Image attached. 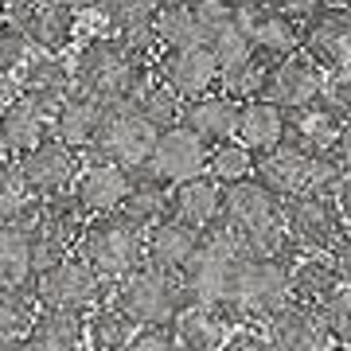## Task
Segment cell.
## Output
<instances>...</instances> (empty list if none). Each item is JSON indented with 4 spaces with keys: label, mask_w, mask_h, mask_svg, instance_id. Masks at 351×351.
<instances>
[{
    "label": "cell",
    "mask_w": 351,
    "mask_h": 351,
    "mask_svg": "<svg viewBox=\"0 0 351 351\" xmlns=\"http://www.w3.org/2000/svg\"><path fill=\"white\" fill-rule=\"evenodd\" d=\"M242 262V246L234 239V230L219 219L211 230H203V246L195 254V262L184 269V289H188L191 304H219L230 297V281Z\"/></svg>",
    "instance_id": "52a82bcc"
},
{
    "label": "cell",
    "mask_w": 351,
    "mask_h": 351,
    "mask_svg": "<svg viewBox=\"0 0 351 351\" xmlns=\"http://www.w3.org/2000/svg\"><path fill=\"white\" fill-rule=\"evenodd\" d=\"M129 180H133V172L117 168V164L86 160L71 195H75V203L82 207L86 219H94V215H117L129 195Z\"/></svg>",
    "instance_id": "ac0fdd59"
},
{
    "label": "cell",
    "mask_w": 351,
    "mask_h": 351,
    "mask_svg": "<svg viewBox=\"0 0 351 351\" xmlns=\"http://www.w3.org/2000/svg\"><path fill=\"white\" fill-rule=\"evenodd\" d=\"M230 8H234L239 20H254L258 12H269V8H265V0H230Z\"/></svg>",
    "instance_id": "681fc988"
},
{
    "label": "cell",
    "mask_w": 351,
    "mask_h": 351,
    "mask_svg": "<svg viewBox=\"0 0 351 351\" xmlns=\"http://www.w3.org/2000/svg\"><path fill=\"white\" fill-rule=\"evenodd\" d=\"M262 336L269 339L274 351H324L328 348L324 316L316 308H304V304H293V301L265 320Z\"/></svg>",
    "instance_id": "ffe728a7"
},
{
    "label": "cell",
    "mask_w": 351,
    "mask_h": 351,
    "mask_svg": "<svg viewBox=\"0 0 351 351\" xmlns=\"http://www.w3.org/2000/svg\"><path fill=\"white\" fill-rule=\"evenodd\" d=\"M239 145L254 152V156H265V152L281 149L289 141V113L281 106H274L269 98H254L239 106V133H234Z\"/></svg>",
    "instance_id": "cb8c5ba5"
},
{
    "label": "cell",
    "mask_w": 351,
    "mask_h": 351,
    "mask_svg": "<svg viewBox=\"0 0 351 351\" xmlns=\"http://www.w3.org/2000/svg\"><path fill=\"white\" fill-rule=\"evenodd\" d=\"M8 20V0H0V24Z\"/></svg>",
    "instance_id": "11a10c76"
},
{
    "label": "cell",
    "mask_w": 351,
    "mask_h": 351,
    "mask_svg": "<svg viewBox=\"0 0 351 351\" xmlns=\"http://www.w3.org/2000/svg\"><path fill=\"white\" fill-rule=\"evenodd\" d=\"M254 164H258V156L246 145H239V141H223V145L207 149V176L215 184H223V188L254 180Z\"/></svg>",
    "instance_id": "74e56055"
},
{
    "label": "cell",
    "mask_w": 351,
    "mask_h": 351,
    "mask_svg": "<svg viewBox=\"0 0 351 351\" xmlns=\"http://www.w3.org/2000/svg\"><path fill=\"white\" fill-rule=\"evenodd\" d=\"M125 351H180V343H176L172 328H141L137 336L129 339Z\"/></svg>",
    "instance_id": "ee69618b"
},
{
    "label": "cell",
    "mask_w": 351,
    "mask_h": 351,
    "mask_svg": "<svg viewBox=\"0 0 351 351\" xmlns=\"http://www.w3.org/2000/svg\"><path fill=\"white\" fill-rule=\"evenodd\" d=\"M16 94L27 98L43 117H55L71 94H75V66L63 55H32L24 63V71L16 75Z\"/></svg>",
    "instance_id": "9a60e30c"
},
{
    "label": "cell",
    "mask_w": 351,
    "mask_h": 351,
    "mask_svg": "<svg viewBox=\"0 0 351 351\" xmlns=\"http://www.w3.org/2000/svg\"><path fill=\"white\" fill-rule=\"evenodd\" d=\"M152 75L160 78L180 101H195V98H203V94H215V90H219V59H215V51L207 47V43H199V47L160 51Z\"/></svg>",
    "instance_id": "7c38bea8"
},
{
    "label": "cell",
    "mask_w": 351,
    "mask_h": 351,
    "mask_svg": "<svg viewBox=\"0 0 351 351\" xmlns=\"http://www.w3.org/2000/svg\"><path fill=\"white\" fill-rule=\"evenodd\" d=\"M39 316V301L32 289H0V343L32 336Z\"/></svg>",
    "instance_id": "d590c367"
},
{
    "label": "cell",
    "mask_w": 351,
    "mask_h": 351,
    "mask_svg": "<svg viewBox=\"0 0 351 351\" xmlns=\"http://www.w3.org/2000/svg\"><path fill=\"white\" fill-rule=\"evenodd\" d=\"M223 203H226V188L215 184L211 176L203 172L195 180H184V184L172 188V195H168V215L203 234V230H211L223 219Z\"/></svg>",
    "instance_id": "44dd1931"
},
{
    "label": "cell",
    "mask_w": 351,
    "mask_h": 351,
    "mask_svg": "<svg viewBox=\"0 0 351 351\" xmlns=\"http://www.w3.org/2000/svg\"><path fill=\"white\" fill-rule=\"evenodd\" d=\"M223 351H274V348H269V339H265L258 328H242V332H234V336L223 343Z\"/></svg>",
    "instance_id": "bcb514c9"
},
{
    "label": "cell",
    "mask_w": 351,
    "mask_h": 351,
    "mask_svg": "<svg viewBox=\"0 0 351 351\" xmlns=\"http://www.w3.org/2000/svg\"><path fill=\"white\" fill-rule=\"evenodd\" d=\"M16 164H20V176H24V184L32 188V195L43 203V199H63V195H71L86 160L71 145L47 137V141H39L32 152H24Z\"/></svg>",
    "instance_id": "8fae6325"
},
{
    "label": "cell",
    "mask_w": 351,
    "mask_h": 351,
    "mask_svg": "<svg viewBox=\"0 0 351 351\" xmlns=\"http://www.w3.org/2000/svg\"><path fill=\"white\" fill-rule=\"evenodd\" d=\"M285 234L304 258H324L348 239V223L332 191H308L285 199Z\"/></svg>",
    "instance_id": "ba28073f"
},
{
    "label": "cell",
    "mask_w": 351,
    "mask_h": 351,
    "mask_svg": "<svg viewBox=\"0 0 351 351\" xmlns=\"http://www.w3.org/2000/svg\"><path fill=\"white\" fill-rule=\"evenodd\" d=\"M293 262L297 258H254V254H242L234 281H230V297L211 304L230 336L242 332V328L265 324L277 308H285L293 301L289 297V269H293Z\"/></svg>",
    "instance_id": "6da1fadb"
},
{
    "label": "cell",
    "mask_w": 351,
    "mask_h": 351,
    "mask_svg": "<svg viewBox=\"0 0 351 351\" xmlns=\"http://www.w3.org/2000/svg\"><path fill=\"white\" fill-rule=\"evenodd\" d=\"M188 4H203V0H188Z\"/></svg>",
    "instance_id": "91938a15"
},
{
    "label": "cell",
    "mask_w": 351,
    "mask_h": 351,
    "mask_svg": "<svg viewBox=\"0 0 351 351\" xmlns=\"http://www.w3.org/2000/svg\"><path fill=\"white\" fill-rule=\"evenodd\" d=\"M66 8L75 16H82V12H101V0H63Z\"/></svg>",
    "instance_id": "816d5d0a"
},
{
    "label": "cell",
    "mask_w": 351,
    "mask_h": 351,
    "mask_svg": "<svg viewBox=\"0 0 351 351\" xmlns=\"http://www.w3.org/2000/svg\"><path fill=\"white\" fill-rule=\"evenodd\" d=\"M8 82H12V78H8V75H0V90H4V86H8Z\"/></svg>",
    "instance_id": "680465c9"
},
{
    "label": "cell",
    "mask_w": 351,
    "mask_h": 351,
    "mask_svg": "<svg viewBox=\"0 0 351 351\" xmlns=\"http://www.w3.org/2000/svg\"><path fill=\"white\" fill-rule=\"evenodd\" d=\"M339 121L336 113L328 110V106H308L301 113H289V145H297V149H308V152H324L336 145L339 137Z\"/></svg>",
    "instance_id": "1f68e13d"
},
{
    "label": "cell",
    "mask_w": 351,
    "mask_h": 351,
    "mask_svg": "<svg viewBox=\"0 0 351 351\" xmlns=\"http://www.w3.org/2000/svg\"><path fill=\"white\" fill-rule=\"evenodd\" d=\"M320 316H324L328 339H332V343H348L351 348V289L348 285L339 289L336 297L320 308Z\"/></svg>",
    "instance_id": "60d3db41"
},
{
    "label": "cell",
    "mask_w": 351,
    "mask_h": 351,
    "mask_svg": "<svg viewBox=\"0 0 351 351\" xmlns=\"http://www.w3.org/2000/svg\"><path fill=\"white\" fill-rule=\"evenodd\" d=\"M336 203H339V211H343V223L351 226V172H348V180L336 188Z\"/></svg>",
    "instance_id": "f907efd6"
},
{
    "label": "cell",
    "mask_w": 351,
    "mask_h": 351,
    "mask_svg": "<svg viewBox=\"0 0 351 351\" xmlns=\"http://www.w3.org/2000/svg\"><path fill=\"white\" fill-rule=\"evenodd\" d=\"M339 289H343V281H339L332 258H304L301 254L293 262V269H289V297H293V304H304V308L320 313Z\"/></svg>",
    "instance_id": "4316f807"
},
{
    "label": "cell",
    "mask_w": 351,
    "mask_h": 351,
    "mask_svg": "<svg viewBox=\"0 0 351 351\" xmlns=\"http://www.w3.org/2000/svg\"><path fill=\"white\" fill-rule=\"evenodd\" d=\"M152 24H156V36H160L164 51L207 43L203 20H199V12H195V4H188V0H160L156 12H152Z\"/></svg>",
    "instance_id": "f1b7e54d"
},
{
    "label": "cell",
    "mask_w": 351,
    "mask_h": 351,
    "mask_svg": "<svg viewBox=\"0 0 351 351\" xmlns=\"http://www.w3.org/2000/svg\"><path fill=\"white\" fill-rule=\"evenodd\" d=\"M78 258L106 281L117 285L121 277H129L137 265H145V230L133 226L125 215H94L82 226L78 239Z\"/></svg>",
    "instance_id": "277c9868"
},
{
    "label": "cell",
    "mask_w": 351,
    "mask_h": 351,
    "mask_svg": "<svg viewBox=\"0 0 351 351\" xmlns=\"http://www.w3.org/2000/svg\"><path fill=\"white\" fill-rule=\"evenodd\" d=\"M101 117H106V106L86 98L82 90H75V94L59 106V113L51 117V137L63 141V145H71L75 152L86 156V149L94 145V137H98V129H101Z\"/></svg>",
    "instance_id": "d4e9b609"
},
{
    "label": "cell",
    "mask_w": 351,
    "mask_h": 351,
    "mask_svg": "<svg viewBox=\"0 0 351 351\" xmlns=\"http://www.w3.org/2000/svg\"><path fill=\"white\" fill-rule=\"evenodd\" d=\"M36 195L20 176V164L0 156V226H20L27 219V211L36 207Z\"/></svg>",
    "instance_id": "8d00e7d4"
},
{
    "label": "cell",
    "mask_w": 351,
    "mask_h": 351,
    "mask_svg": "<svg viewBox=\"0 0 351 351\" xmlns=\"http://www.w3.org/2000/svg\"><path fill=\"white\" fill-rule=\"evenodd\" d=\"M332 152H336L339 164H343V168L351 172V117L343 121V125H339V137H336V145H332Z\"/></svg>",
    "instance_id": "c3c4849f"
},
{
    "label": "cell",
    "mask_w": 351,
    "mask_h": 351,
    "mask_svg": "<svg viewBox=\"0 0 351 351\" xmlns=\"http://www.w3.org/2000/svg\"><path fill=\"white\" fill-rule=\"evenodd\" d=\"M265 71H269V66H265L258 55H250V59H242V63L219 71V90H223L226 98H234L239 106L242 101H254V98L265 94Z\"/></svg>",
    "instance_id": "ab89813d"
},
{
    "label": "cell",
    "mask_w": 351,
    "mask_h": 351,
    "mask_svg": "<svg viewBox=\"0 0 351 351\" xmlns=\"http://www.w3.org/2000/svg\"><path fill=\"white\" fill-rule=\"evenodd\" d=\"M39 265L24 226H0V289H32Z\"/></svg>",
    "instance_id": "4dcf8cb0"
},
{
    "label": "cell",
    "mask_w": 351,
    "mask_h": 351,
    "mask_svg": "<svg viewBox=\"0 0 351 351\" xmlns=\"http://www.w3.org/2000/svg\"><path fill=\"white\" fill-rule=\"evenodd\" d=\"M137 332L141 328L117 304L106 301L86 316V351H125L129 339L137 336Z\"/></svg>",
    "instance_id": "836d02e7"
},
{
    "label": "cell",
    "mask_w": 351,
    "mask_h": 351,
    "mask_svg": "<svg viewBox=\"0 0 351 351\" xmlns=\"http://www.w3.org/2000/svg\"><path fill=\"white\" fill-rule=\"evenodd\" d=\"M301 51L320 71H336L351 63V8L320 4L301 24Z\"/></svg>",
    "instance_id": "4fadbf2b"
},
{
    "label": "cell",
    "mask_w": 351,
    "mask_h": 351,
    "mask_svg": "<svg viewBox=\"0 0 351 351\" xmlns=\"http://www.w3.org/2000/svg\"><path fill=\"white\" fill-rule=\"evenodd\" d=\"M223 223L234 230L242 254L254 258H301L285 234V199H277L258 180H242L226 188Z\"/></svg>",
    "instance_id": "3957f363"
},
{
    "label": "cell",
    "mask_w": 351,
    "mask_h": 351,
    "mask_svg": "<svg viewBox=\"0 0 351 351\" xmlns=\"http://www.w3.org/2000/svg\"><path fill=\"white\" fill-rule=\"evenodd\" d=\"M172 336L180 343V351H223L230 332H226V324L219 320V313L211 304H188L176 316Z\"/></svg>",
    "instance_id": "f546056e"
},
{
    "label": "cell",
    "mask_w": 351,
    "mask_h": 351,
    "mask_svg": "<svg viewBox=\"0 0 351 351\" xmlns=\"http://www.w3.org/2000/svg\"><path fill=\"white\" fill-rule=\"evenodd\" d=\"M39 308H55V313H75V316H90L98 304L110 301L113 285H106L82 258H63L55 265H43L32 281Z\"/></svg>",
    "instance_id": "8992f818"
},
{
    "label": "cell",
    "mask_w": 351,
    "mask_h": 351,
    "mask_svg": "<svg viewBox=\"0 0 351 351\" xmlns=\"http://www.w3.org/2000/svg\"><path fill=\"white\" fill-rule=\"evenodd\" d=\"M324 4H343V8H351V0H324Z\"/></svg>",
    "instance_id": "6f0895ef"
},
{
    "label": "cell",
    "mask_w": 351,
    "mask_h": 351,
    "mask_svg": "<svg viewBox=\"0 0 351 351\" xmlns=\"http://www.w3.org/2000/svg\"><path fill=\"white\" fill-rule=\"evenodd\" d=\"M320 106H328L339 121H348V117H351V63L348 66H336V71H328V75H324Z\"/></svg>",
    "instance_id": "b9f144b4"
},
{
    "label": "cell",
    "mask_w": 351,
    "mask_h": 351,
    "mask_svg": "<svg viewBox=\"0 0 351 351\" xmlns=\"http://www.w3.org/2000/svg\"><path fill=\"white\" fill-rule=\"evenodd\" d=\"M71 66H75V86L86 98L101 101L106 110L129 106V101L137 98V90L152 78V66L133 59L110 32L82 39L75 51V59H71Z\"/></svg>",
    "instance_id": "7a4b0ae2"
},
{
    "label": "cell",
    "mask_w": 351,
    "mask_h": 351,
    "mask_svg": "<svg viewBox=\"0 0 351 351\" xmlns=\"http://www.w3.org/2000/svg\"><path fill=\"white\" fill-rule=\"evenodd\" d=\"M324 351H351V348H348V343H328Z\"/></svg>",
    "instance_id": "9f6ffc18"
},
{
    "label": "cell",
    "mask_w": 351,
    "mask_h": 351,
    "mask_svg": "<svg viewBox=\"0 0 351 351\" xmlns=\"http://www.w3.org/2000/svg\"><path fill=\"white\" fill-rule=\"evenodd\" d=\"M110 36L121 43V47L141 59L145 66H156L160 59V36H156V24H152V16H133V20H121V24H110Z\"/></svg>",
    "instance_id": "f35d334b"
},
{
    "label": "cell",
    "mask_w": 351,
    "mask_h": 351,
    "mask_svg": "<svg viewBox=\"0 0 351 351\" xmlns=\"http://www.w3.org/2000/svg\"><path fill=\"white\" fill-rule=\"evenodd\" d=\"M4 351H47V348H39L32 336H24V339H12V343H4Z\"/></svg>",
    "instance_id": "f5cc1de1"
},
{
    "label": "cell",
    "mask_w": 351,
    "mask_h": 351,
    "mask_svg": "<svg viewBox=\"0 0 351 351\" xmlns=\"http://www.w3.org/2000/svg\"><path fill=\"white\" fill-rule=\"evenodd\" d=\"M32 4H39V0H8V20H16V16L24 12V8H32Z\"/></svg>",
    "instance_id": "db71d44e"
},
{
    "label": "cell",
    "mask_w": 351,
    "mask_h": 351,
    "mask_svg": "<svg viewBox=\"0 0 351 351\" xmlns=\"http://www.w3.org/2000/svg\"><path fill=\"white\" fill-rule=\"evenodd\" d=\"M0 351H4V343H0Z\"/></svg>",
    "instance_id": "94428289"
},
{
    "label": "cell",
    "mask_w": 351,
    "mask_h": 351,
    "mask_svg": "<svg viewBox=\"0 0 351 351\" xmlns=\"http://www.w3.org/2000/svg\"><path fill=\"white\" fill-rule=\"evenodd\" d=\"M32 339L47 351H86V316L39 308L36 324H32Z\"/></svg>",
    "instance_id": "d6a6232c"
},
{
    "label": "cell",
    "mask_w": 351,
    "mask_h": 351,
    "mask_svg": "<svg viewBox=\"0 0 351 351\" xmlns=\"http://www.w3.org/2000/svg\"><path fill=\"white\" fill-rule=\"evenodd\" d=\"M242 27H246V39H250L254 55L265 66H274L301 51V24L281 12H258L254 20H242Z\"/></svg>",
    "instance_id": "484cf974"
},
{
    "label": "cell",
    "mask_w": 351,
    "mask_h": 351,
    "mask_svg": "<svg viewBox=\"0 0 351 351\" xmlns=\"http://www.w3.org/2000/svg\"><path fill=\"white\" fill-rule=\"evenodd\" d=\"M168 195H172V188H168L164 180H156L149 168H137L133 180H129V195H125V203H121V215H125L133 226L149 230V226L168 219Z\"/></svg>",
    "instance_id": "83f0119b"
},
{
    "label": "cell",
    "mask_w": 351,
    "mask_h": 351,
    "mask_svg": "<svg viewBox=\"0 0 351 351\" xmlns=\"http://www.w3.org/2000/svg\"><path fill=\"white\" fill-rule=\"evenodd\" d=\"M320 4H324V0H265L269 12H281V16H289V20H297V24H304Z\"/></svg>",
    "instance_id": "f6af8a7d"
},
{
    "label": "cell",
    "mask_w": 351,
    "mask_h": 351,
    "mask_svg": "<svg viewBox=\"0 0 351 351\" xmlns=\"http://www.w3.org/2000/svg\"><path fill=\"white\" fill-rule=\"evenodd\" d=\"M12 24L24 32V39L39 55H63V51L75 47L78 16L66 8L63 0H39V4L24 8Z\"/></svg>",
    "instance_id": "2e32d148"
},
{
    "label": "cell",
    "mask_w": 351,
    "mask_h": 351,
    "mask_svg": "<svg viewBox=\"0 0 351 351\" xmlns=\"http://www.w3.org/2000/svg\"><path fill=\"white\" fill-rule=\"evenodd\" d=\"M110 301L137 328H172L176 316L191 304L184 281L172 274H160L152 265H137L129 277H121L113 285Z\"/></svg>",
    "instance_id": "5b68a950"
},
{
    "label": "cell",
    "mask_w": 351,
    "mask_h": 351,
    "mask_svg": "<svg viewBox=\"0 0 351 351\" xmlns=\"http://www.w3.org/2000/svg\"><path fill=\"white\" fill-rule=\"evenodd\" d=\"M332 265H336V274H339V281L351 289V230H348V239L339 242L336 250H332Z\"/></svg>",
    "instance_id": "7dc6e473"
},
{
    "label": "cell",
    "mask_w": 351,
    "mask_h": 351,
    "mask_svg": "<svg viewBox=\"0 0 351 351\" xmlns=\"http://www.w3.org/2000/svg\"><path fill=\"white\" fill-rule=\"evenodd\" d=\"M156 137L160 133L149 121H141L129 106H113L101 117V129L94 137V145L86 149V160H106V164L125 168V172H137V168H149Z\"/></svg>",
    "instance_id": "30bf717a"
},
{
    "label": "cell",
    "mask_w": 351,
    "mask_h": 351,
    "mask_svg": "<svg viewBox=\"0 0 351 351\" xmlns=\"http://www.w3.org/2000/svg\"><path fill=\"white\" fill-rule=\"evenodd\" d=\"M149 172L156 176V180H164L168 188L184 184V180H195V176L207 172V145H203L195 133H188L184 125L168 129V133L156 137Z\"/></svg>",
    "instance_id": "e0dca14e"
},
{
    "label": "cell",
    "mask_w": 351,
    "mask_h": 351,
    "mask_svg": "<svg viewBox=\"0 0 351 351\" xmlns=\"http://www.w3.org/2000/svg\"><path fill=\"white\" fill-rule=\"evenodd\" d=\"M320 94H324V71H320L304 51L289 55V59H281V63H274L265 71V94L262 98H269L285 113H301V110H308V106H316Z\"/></svg>",
    "instance_id": "5bb4252c"
},
{
    "label": "cell",
    "mask_w": 351,
    "mask_h": 351,
    "mask_svg": "<svg viewBox=\"0 0 351 351\" xmlns=\"http://www.w3.org/2000/svg\"><path fill=\"white\" fill-rule=\"evenodd\" d=\"M20 226L27 230L32 250H36V265L43 269V265H55V262L78 254V239H82L86 215L75 203V195H63V199L36 203Z\"/></svg>",
    "instance_id": "9c48e42d"
},
{
    "label": "cell",
    "mask_w": 351,
    "mask_h": 351,
    "mask_svg": "<svg viewBox=\"0 0 351 351\" xmlns=\"http://www.w3.org/2000/svg\"><path fill=\"white\" fill-rule=\"evenodd\" d=\"M129 110L137 113L141 121H149L156 133H168V129H176L180 121H184V101L176 98L156 75L137 90V98L129 101Z\"/></svg>",
    "instance_id": "e575fe53"
},
{
    "label": "cell",
    "mask_w": 351,
    "mask_h": 351,
    "mask_svg": "<svg viewBox=\"0 0 351 351\" xmlns=\"http://www.w3.org/2000/svg\"><path fill=\"white\" fill-rule=\"evenodd\" d=\"M160 0H101V12L106 24H121V20H133V16H152Z\"/></svg>",
    "instance_id": "7bdbcfd3"
},
{
    "label": "cell",
    "mask_w": 351,
    "mask_h": 351,
    "mask_svg": "<svg viewBox=\"0 0 351 351\" xmlns=\"http://www.w3.org/2000/svg\"><path fill=\"white\" fill-rule=\"evenodd\" d=\"M199 246H203L199 230H191V226H184L180 219L168 215L164 223H156V226L145 230V265L160 269V274L184 277V269L195 262Z\"/></svg>",
    "instance_id": "d6986e66"
},
{
    "label": "cell",
    "mask_w": 351,
    "mask_h": 351,
    "mask_svg": "<svg viewBox=\"0 0 351 351\" xmlns=\"http://www.w3.org/2000/svg\"><path fill=\"white\" fill-rule=\"evenodd\" d=\"M47 137H51V117H43L27 98L16 94V98L0 101V156L20 160L24 152H32Z\"/></svg>",
    "instance_id": "7402d4cb"
},
{
    "label": "cell",
    "mask_w": 351,
    "mask_h": 351,
    "mask_svg": "<svg viewBox=\"0 0 351 351\" xmlns=\"http://www.w3.org/2000/svg\"><path fill=\"white\" fill-rule=\"evenodd\" d=\"M180 125L195 133L207 149H215L223 141H234V133H239V101L226 98L223 90L203 94L195 101H184V121Z\"/></svg>",
    "instance_id": "603a6c76"
}]
</instances>
